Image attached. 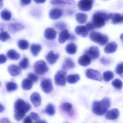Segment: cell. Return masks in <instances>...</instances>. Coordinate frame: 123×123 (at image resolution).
<instances>
[{"instance_id": "6da1fadb", "label": "cell", "mask_w": 123, "mask_h": 123, "mask_svg": "<svg viewBox=\"0 0 123 123\" xmlns=\"http://www.w3.org/2000/svg\"><path fill=\"white\" fill-rule=\"evenodd\" d=\"M111 105L110 100L105 98L100 101H94L92 104V111L98 116H102L106 113Z\"/></svg>"}, {"instance_id": "7a4b0ae2", "label": "cell", "mask_w": 123, "mask_h": 123, "mask_svg": "<svg viewBox=\"0 0 123 123\" xmlns=\"http://www.w3.org/2000/svg\"><path fill=\"white\" fill-rule=\"evenodd\" d=\"M110 19L109 14L101 11L96 12L92 16V23L96 28L104 26L106 22Z\"/></svg>"}, {"instance_id": "3957f363", "label": "cell", "mask_w": 123, "mask_h": 123, "mask_svg": "<svg viewBox=\"0 0 123 123\" xmlns=\"http://www.w3.org/2000/svg\"><path fill=\"white\" fill-rule=\"evenodd\" d=\"M89 38L92 41L101 46L105 45L109 41L108 37L106 35L95 31H92L90 33Z\"/></svg>"}, {"instance_id": "277c9868", "label": "cell", "mask_w": 123, "mask_h": 123, "mask_svg": "<svg viewBox=\"0 0 123 123\" xmlns=\"http://www.w3.org/2000/svg\"><path fill=\"white\" fill-rule=\"evenodd\" d=\"M14 108V111H20L26 114L31 110V106L30 104L26 102L23 99L18 98L15 102Z\"/></svg>"}, {"instance_id": "5b68a950", "label": "cell", "mask_w": 123, "mask_h": 123, "mask_svg": "<svg viewBox=\"0 0 123 123\" xmlns=\"http://www.w3.org/2000/svg\"><path fill=\"white\" fill-rule=\"evenodd\" d=\"M34 69L35 72L38 75H43L49 70V68L46 63L43 60H39L34 65Z\"/></svg>"}, {"instance_id": "8992f818", "label": "cell", "mask_w": 123, "mask_h": 123, "mask_svg": "<svg viewBox=\"0 0 123 123\" xmlns=\"http://www.w3.org/2000/svg\"><path fill=\"white\" fill-rule=\"evenodd\" d=\"M67 73L64 70L58 71L55 76V84L58 86H63L66 84Z\"/></svg>"}, {"instance_id": "52a82bcc", "label": "cell", "mask_w": 123, "mask_h": 123, "mask_svg": "<svg viewBox=\"0 0 123 123\" xmlns=\"http://www.w3.org/2000/svg\"><path fill=\"white\" fill-rule=\"evenodd\" d=\"M86 75L88 79L98 81L103 80L102 76L98 70L92 69H87L86 72Z\"/></svg>"}, {"instance_id": "ba28073f", "label": "cell", "mask_w": 123, "mask_h": 123, "mask_svg": "<svg viewBox=\"0 0 123 123\" xmlns=\"http://www.w3.org/2000/svg\"><path fill=\"white\" fill-rule=\"evenodd\" d=\"M94 0H82L78 2V7L80 10L83 11H88L92 7Z\"/></svg>"}, {"instance_id": "9c48e42d", "label": "cell", "mask_w": 123, "mask_h": 123, "mask_svg": "<svg viewBox=\"0 0 123 123\" xmlns=\"http://www.w3.org/2000/svg\"><path fill=\"white\" fill-rule=\"evenodd\" d=\"M40 86L41 88L45 93H50L53 90L52 80L49 78H45L42 80Z\"/></svg>"}, {"instance_id": "30bf717a", "label": "cell", "mask_w": 123, "mask_h": 123, "mask_svg": "<svg viewBox=\"0 0 123 123\" xmlns=\"http://www.w3.org/2000/svg\"><path fill=\"white\" fill-rule=\"evenodd\" d=\"M85 54L88 55L91 60H96L100 55L99 49L96 46H92L90 47L88 50L86 51Z\"/></svg>"}, {"instance_id": "8fae6325", "label": "cell", "mask_w": 123, "mask_h": 123, "mask_svg": "<svg viewBox=\"0 0 123 123\" xmlns=\"http://www.w3.org/2000/svg\"><path fill=\"white\" fill-rule=\"evenodd\" d=\"M119 115V110L117 109L114 108L107 111L105 115V117L108 120H114L117 119Z\"/></svg>"}, {"instance_id": "7c38bea8", "label": "cell", "mask_w": 123, "mask_h": 123, "mask_svg": "<svg viewBox=\"0 0 123 123\" xmlns=\"http://www.w3.org/2000/svg\"><path fill=\"white\" fill-rule=\"evenodd\" d=\"M63 15V12L61 9L54 8L50 10L49 13V16L51 19L57 20L60 18Z\"/></svg>"}, {"instance_id": "4fadbf2b", "label": "cell", "mask_w": 123, "mask_h": 123, "mask_svg": "<svg viewBox=\"0 0 123 123\" xmlns=\"http://www.w3.org/2000/svg\"><path fill=\"white\" fill-rule=\"evenodd\" d=\"M110 19H111V23L113 24H117L123 23V15L117 13H109Z\"/></svg>"}, {"instance_id": "5bb4252c", "label": "cell", "mask_w": 123, "mask_h": 123, "mask_svg": "<svg viewBox=\"0 0 123 123\" xmlns=\"http://www.w3.org/2000/svg\"><path fill=\"white\" fill-rule=\"evenodd\" d=\"M8 26L9 31L13 33L20 31L25 28V26L23 24L18 23L10 24Z\"/></svg>"}, {"instance_id": "9a60e30c", "label": "cell", "mask_w": 123, "mask_h": 123, "mask_svg": "<svg viewBox=\"0 0 123 123\" xmlns=\"http://www.w3.org/2000/svg\"><path fill=\"white\" fill-rule=\"evenodd\" d=\"M91 58L86 54L82 55L78 59V63L80 65L83 67H87L91 63Z\"/></svg>"}, {"instance_id": "2e32d148", "label": "cell", "mask_w": 123, "mask_h": 123, "mask_svg": "<svg viewBox=\"0 0 123 123\" xmlns=\"http://www.w3.org/2000/svg\"><path fill=\"white\" fill-rule=\"evenodd\" d=\"M75 31L76 34L78 36H80L86 38L88 35V31L85 26H78L75 29Z\"/></svg>"}, {"instance_id": "e0dca14e", "label": "cell", "mask_w": 123, "mask_h": 123, "mask_svg": "<svg viewBox=\"0 0 123 123\" xmlns=\"http://www.w3.org/2000/svg\"><path fill=\"white\" fill-rule=\"evenodd\" d=\"M61 109L67 113L69 116H72L73 115L74 111L73 109L72 104L68 102H65L61 104L60 106Z\"/></svg>"}, {"instance_id": "ac0fdd59", "label": "cell", "mask_w": 123, "mask_h": 123, "mask_svg": "<svg viewBox=\"0 0 123 123\" xmlns=\"http://www.w3.org/2000/svg\"><path fill=\"white\" fill-rule=\"evenodd\" d=\"M59 57V54H55L52 51H50L46 56V59L50 64L52 65L55 63Z\"/></svg>"}, {"instance_id": "d6986e66", "label": "cell", "mask_w": 123, "mask_h": 123, "mask_svg": "<svg viewBox=\"0 0 123 123\" xmlns=\"http://www.w3.org/2000/svg\"><path fill=\"white\" fill-rule=\"evenodd\" d=\"M30 99L35 107H38L41 105V97L40 94L37 92H35L32 93L31 95Z\"/></svg>"}, {"instance_id": "ffe728a7", "label": "cell", "mask_w": 123, "mask_h": 123, "mask_svg": "<svg viewBox=\"0 0 123 123\" xmlns=\"http://www.w3.org/2000/svg\"><path fill=\"white\" fill-rule=\"evenodd\" d=\"M75 64L72 59L66 58L65 59L62 67V69L64 71L72 69L74 68Z\"/></svg>"}, {"instance_id": "44dd1931", "label": "cell", "mask_w": 123, "mask_h": 123, "mask_svg": "<svg viewBox=\"0 0 123 123\" xmlns=\"http://www.w3.org/2000/svg\"><path fill=\"white\" fill-rule=\"evenodd\" d=\"M117 44L114 42H111L108 43L105 47L104 51L107 54L114 53L117 49Z\"/></svg>"}, {"instance_id": "7402d4cb", "label": "cell", "mask_w": 123, "mask_h": 123, "mask_svg": "<svg viewBox=\"0 0 123 123\" xmlns=\"http://www.w3.org/2000/svg\"><path fill=\"white\" fill-rule=\"evenodd\" d=\"M44 36L48 40H53L56 37V32L54 29L48 28L44 31Z\"/></svg>"}, {"instance_id": "603a6c76", "label": "cell", "mask_w": 123, "mask_h": 123, "mask_svg": "<svg viewBox=\"0 0 123 123\" xmlns=\"http://www.w3.org/2000/svg\"><path fill=\"white\" fill-rule=\"evenodd\" d=\"M70 35L69 31L67 29L63 30L59 35L58 41L60 43L63 44L67 41V40L69 39Z\"/></svg>"}, {"instance_id": "cb8c5ba5", "label": "cell", "mask_w": 123, "mask_h": 123, "mask_svg": "<svg viewBox=\"0 0 123 123\" xmlns=\"http://www.w3.org/2000/svg\"><path fill=\"white\" fill-rule=\"evenodd\" d=\"M8 71L11 76L16 77L20 74L21 69L16 65H11L8 67Z\"/></svg>"}, {"instance_id": "d4e9b609", "label": "cell", "mask_w": 123, "mask_h": 123, "mask_svg": "<svg viewBox=\"0 0 123 123\" xmlns=\"http://www.w3.org/2000/svg\"><path fill=\"white\" fill-rule=\"evenodd\" d=\"M7 55L9 59L12 60H18L20 57V54L13 49H11L8 51L7 52Z\"/></svg>"}, {"instance_id": "484cf974", "label": "cell", "mask_w": 123, "mask_h": 123, "mask_svg": "<svg viewBox=\"0 0 123 123\" xmlns=\"http://www.w3.org/2000/svg\"><path fill=\"white\" fill-rule=\"evenodd\" d=\"M77 47L75 44L73 43H70L66 46L65 51L67 54L74 55L77 52Z\"/></svg>"}, {"instance_id": "4316f807", "label": "cell", "mask_w": 123, "mask_h": 123, "mask_svg": "<svg viewBox=\"0 0 123 123\" xmlns=\"http://www.w3.org/2000/svg\"><path fill=\"white\" fill-rule=\"evenodd\" d=\"M33 86V82L28 78L24 79L21 83V87L24 90H29Z\"/></svg>"}, {"instance_id": "83f0119b", "label": "cell", "mask_w": 123, "mask_h": 123, "mask_svg": "<svg viewBox=\"0 0 123 123\" xmlns=\"http://www.w3.org/2000/svg\"><path fill=\"white\" fill-rule=\"evenodd\" d=\"M42 49V46L40 44H33L31 45L30 50L31 52L34 56H38Z\"/></svg>"}, {"instance_id": "f1b7e54d", "label": "cell", "mask_w": 123, "mask_h": 123, "mask_svg": "<svg viewBox=\"0 0 123 123\" xmlns=\"http://www.w3.org/2000/svg\"><path fill=\"white\" fill-rule=\"evenodd\" d=\"M76 20L80 24H85L87 21L88 16L87 14L82 13H78L75 15Z\"/></svg>"}, {"instance_id": "f546056e", "label": "cell", "mask_w": 123, "mask_h": 123, "mask_svg": "<svg viewBox=\"0 0 123 123\" xmlns=\"http://www.w3.org/2000/svg\"><path fill=\"white\" fill-rule=\"evenodd\" d=\"M0 16L3 20L6 21H8L11 19L12 13L8 10L4 9L1 11L0 13Z\"/></svg>"}, {"instance_id": "4dcf8cb0", "label": "cell", "mask_w": 123, "mask_h": 123, "mask_svg": "<svg viewBox=\"0 0 123 123\" xmlns=\"http://www.w3.org/2000/svg\"><path fill=\"white\" fill-rule=\"evenodd\" d=\"M67 81L70 84H74L80 80V77L78 74L69 75L67 77Z\"/></svg>"}, {"instance_id": "1f68e13d", "label": "cell", "mask_w": 123, "mask_h": 123, "mask_svg": "<svg viewBox=\"0 0 123 123\" xmlns=\"http://www.w3.org/2000/svg\"><path fill=\"white\" fill-rule=\"evenodd\" d=\"M18 46L22 50L27 49L29 47V43L25 39H21L18 43Z\"/></svg>"}, {"instance_id": "d6a6232c", "label": "cell", "mask_w": 123, "mask_h": 123, "mask_svg": "<svg viewBox=\"0 0 123 123\" xmlns=\"http://www.w3.org/2000/svg\"><path fill=\"white\" fill-rule=\"evenodd\" d=\"M114 74L111 71L104 72L103 74V78L105 82H108L113 78Z\"/></svg>"}, {"instance_id": "836d02e7", "label": "cell", "mask_w": 123, "mask_h": 123, "mask_svg": "<svg viewBox=\"0 0 123 123\" xmlns=\"http://www.w3.org/2000/svg\"><path fill=\"white\" fill-rule=\"evenodd\" d=\"M45 111L48 115L53 116L55 113V108L52 104H49L47 105L45 109Z\"/></svg>"}, {"instance_id": "e575fe53", "label": "cell", "mask_w": 123, "mask_h": 123, "mask_svg": "<svg viewBox=\"0 0 123 123\" xmlns=\"http://www.w3.org/2000/svg\"><path fill=\"white\" fill-rule=\"evenodd\" d=\"M6 87L8 91L11 92L16 90L18 89V85L14 82H8L6 84Z\"/></svg>"}, {"instance_id": "d590c367", "label": "cell", "mask_w": 123, "mask_h": 123, "mask_svg": "<svg viewBox=\"0 0 123 123\" xmlns=\"http://www.w3.org/2000/svg\"><path fill=\"white\" fill-rule=\"evenodd\" d=\"M29 65V60L26 57H24L19 63V68L25 69L28 68Z\"/></svg>"}, {"instance_id": "8d00e7d4", "label": "cell", "mask_w": 123, "mask_h": 123, "mask_svg": "<svg viewBox=\"0 0 123 123\" xmlns=\"http://www.w3.org/2000/svg\"><path fill=\"white\" fill-rule=\"evenodd\" d=\"M111 84L116 89L121 90L122 88L123 84L122 82L118 78H117L113 80L111 82Z\"/></svg>"}, {"instance_id": "74e56055", "label": "cell", "mask_w": 123, "mask_h": 123, "mask_svg": "<svg viewBox=\"0 0 123 123\" xmlns=\"http://www.w3.org/2000/svg\"><path fill=\"white\" fill-rule=\"evenodd\" d=\"M10 36L6 31L0 32V41L5 42L10 39Z\"/></svg>"}, {"instance_id": "f35d334b", "label": "cell", "mask_w": 123, "mask_h": 123, "mask_svg": "<svg viewBox=\"0 0 123 123\" xmlns=\"http://www.w3.org/2000/svg\"><path fill=\"white\" fill-rule=\"evenodd\" d=\"M14 118L15 119L18 121H21L25 115V113H22L20 111H14Z\"/></svg>"}, {"instance_id": "ab89813d", "label": "cell", "mask_w": 123, "mask_h": 123, "mask_svg": "<svg viewBox=\"0 0 123 123\" xmlns=\"http://www.w3.org/2000/svg\"><path fill=\"white\" fill-rule=\"evenodd\" d=\"M115 72L116 73L122 78L123 76V62L119 63L116 67Z\"/></svg>"}, {"instance_id": "60d3db41", "label": "cell", "mask_w": 123, "mask_h": 123, "mask_svg": "<svg viewBox=\"0 0 123 123\" xmlns=\"http://www.w3.org/2000/svg\"><path fill=\"white\" fill-rule=\"evenodd\" d=\"M28 78L33 82H36L39 80V77L38 75L31 73H29L28 75Z\"/></svg>"}, {"instance_id": "b9f144b4", "label": "cell", "mask_w": 123, "mask_h": 123, "mask_svg": "<svg viewBox=\"0 0 123 123\" xmlns=\"http://www.w3.org/2000/svg\"><path fill=\"white\" fill-rule=\"evenodd\" d=\"M55 27L57 29L59 30H64L67 28V25L64 23L60 22L55 24Z\"/></svg>"}, {"instance_id": "7bdbcfd3", "label": "cell", "mask_w": 123, "mask_h": 123, "mask_svg": "<svg viewBox=\"0 0 123 123\" xmlns=\"http://www.w3.org/2000/svg\"><path fill=\"white\" fill-rule=\"evenodd\" d=\"M51 3L52 5H58V4H62L66 5L70 3L69 1L67 0H51Z\"/></svg>"}, {"instance_id": "ee69618b", "label": "cell", "mask_w": 123, "mask_h": 123, "mask_svg": "<svg viewBox=\"0 0 123 123\" xmlns=\"http://www.w3.org/2000/svg\"><path fill=\"white\" fill-rule=\"evenodd\" d=\"M31 119L36 121H38L40 120V117L37 113L33 112H31Z\"/></svg>"}, {"instance_id": "f6af8a7d", "label": "cell", "mask_w": 123, "mask_h": 123, "mask_svg": "<svg viewBox=\"0 0 123 123\" xmlns=\"http://www.w3.org/2000/svg\"><path fill=\"white\" fill-rule=\"evenodd\" d=\"M85 26L86 28L88 30V31H93V30L96 29V28L95 27L93 24L92 22L88 23Z\"/></svg>"}, {"instance_id": "bcb514c9", "label": "cell", "mask_w": 123, "mask_h": 123, "mask_svg": "<svg viewBox=\"0 0 123 123\" xmlns=\"http://www.w3.org/2000/svg\"><path fill=\"white\" fill-rule=\"evenodd\" d=\"M7 58L4 54H0V64H2L6 62Z\"/></svg>"}, {"instance_id": "7dc6e473", "label": "cell", "mask_w": 123, "mask_h": 123, "mask_svg": "<svg viewBox=\"0 0 123 123\" xmlns=\"http://www.w3.org/2000/svg\"><path fill=\"white\" fill-rule=\"evenodd\" d=\"M32 119L30 116H27L24 119L23 123H32Z\"/></svg>"}, {"instance_id": "c3c4849f", "label": "cell", "mask_w": 123, "mask_h": 123, "mask_svg": "<svg viewBox=\"0 0 123 123\" xmlns=\"http://www.w3.org/2000/svg\"><path fill=\"white\" fill-rule=\"evenodd\" d=\"M20 2L21 5L23 6L26 5L30 4L31 1V0H21Z\"/></svg>"}, {"instance_id": "681fc988", "label": "cell", "mask_w": 123, "mask_h": 123, "mask_svg": "<svg viewBox=\"0 0 123 123\" xmlns=\"http://www.w3.org/2000/svg\"><path fill=\"white\" fill-rule=\"evenodd\" d=\"M100 62L102 64L105 65L108 64L109 63V61L106 59H105V58H101V59Z\"/></svg>"}, {"instance_id": "f907efd6", "label": "cell", "mask_w": 123, "mask_h": 123, "mask_svg": "<svg viewBox=\"0 0 123 123\" xmlns=\"http://www.w3.org/2000/svg\"><path fill=\"white\" fill-rule=\"evenodd\" d=\"M0 123H12L10 122V120L7 118H3L0 120Z\"/></svg>"}, {"instance_id": "816d5d0a", "label": "cell", "mask_w": 123, "mask_h": 123, "mask_svg": "<svg viewBox=\"0 0 123 123\" xmlns=\"http://www.w3.org/2000/svg\"><path fill=\"white\" fill-rule=\"evenodd\" d=\"M5 109V107L2 105L0 104V113L2 112Z\"/></svg>"}, {"instance_id": "f5cc1de1", "label": "cell", "mask_w": 123, "mask_h": 123, "mask_svg": "<svg viewBox=\"0 0 123 123\" xmlns=\"http://www.w3.org/2000/svg\"><path fill=\"white\" fill-rule=\"evenodd\" d=\"M34 2H36L37 4H39L44 3L46 2V0H34Z\"/></svg>"}, {"instance_id": "db71d44e", "label": "cell", "mask_w": 123, "mask_h": 123, "mask_svg": "<svg viewBox=\"0 0 123 123\" xmlns=\"http://www.w3.org/2000/svg\"><path fill=\"white\" fill-rule=\"evenodd\" d=\"M35 123H47V122L44 120H39Z\"/></svg>"}, {"instance_id": "11a10c76", "label": "cell", "mask_w": 123, "mask_h": 123, "mask_svg": "<svg viewBox=\"0 0 123 123\" xmlns=\"http://www.w3.org/2000/svg\"><path fill=\"white\" fill-rule=\"evenodd\" d=\"M3 2L2 0H0V9L2 8L3 6Z\"/></svg>"}, {"instance_id": "9f6ffc18", "label": "cell", "mask_w": 123, "mask_h": 123, "mask_svg": "<svg viewBox=\"0 0 123 123\" xmlns=\"http://www.w3.org/2000/svg\"><path fill=\"white\" fill-rule=\"evenodd\" d=\"M0 86H1V83H0Z\"/></svg>"}]
</instances>
